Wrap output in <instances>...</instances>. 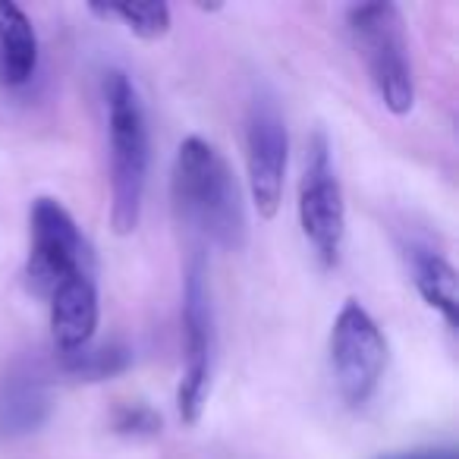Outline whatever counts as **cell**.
I'll return each instance as SVG.
<instances>
[{
    "label": "cell",
    "mask_w": 459,
    "mask_h": 459,
    "mask_svg": "<svg viewBox=\"0 0 459 459\" xmlns=\"http://www.w3.org/2000/svg\"><path fill=\"white\" fill-rule=\"evenodd\" d=\"M91 13L101 20H120L135 39L160 41L170 32V7L167 4H91Z\"/></svg>",
    "instance_id": "cell-13"
},
{
    "label": "cell",
    "mask_w": 459,
    "mask_h": 459,
    "mask_svg": "<svg viewBox=\"0 0 459 459\" xmlns=\"http://www.w3.org/2000/svg\"><path fill=\"white\" fill-rule=\"evenodd\" d=\"M29 287L41 299L64 290L98 283V268L91 246L73 214L57 198H35L29 214Z\"/></svg>",
    "instance_id": "cell-4"
},
{
    "label": "cell",
    "mask_w": 459,
    "mask_h": 459,
    "mask_svg": "<svg viewBox=\"0 0 459 459\" xmlns=\"http://www.w3.org/2000/svg\"><path fill=\"white\" fill-rule=\"evenodd\" d=\"M406 262H409V271H412V283H415V290H419V296L444 318V325L450 327V331H456V325H459L456 268L446 262V255H440V252L431 249L428 243H409Z\"/></svg>",
    "instance_id": "cell-11"
},
{
    "label": "cell",
    "mask_w": 459,
    "mask_h": 459,
    "mask_svg": "<svg viewBox=\"0 0 459 459\" xmlns=\"http://www.w3.org/2000/svg\"><path fill=\"white\" fill-rule=\"evenodd\" d=\"M133 365V350L120 343H89L76 352H57V368L76 381H110Z\"/></svg>",
    "instance_id": "cell-12"
},
{
    "label": "cell",
    "mask_w": 459,
    "mask_h": 459,
    "mask_svg": "<svg viewBox=\"0 0 459 459\" xmlns=\"http://www.w3.org/2000/svg\"><path fill=\"white\" fill-rule=\"evenodd\" d=\"M39 73V32L29 13L13 4L0 0V85L22 89Z\"/></svg>",
    "instance_id": "cell-10"
},
{
    "label": "cell",
    "mask_w": 459,
    "mask_h": 459,
    "mask_svg": "<svg viewBox=\"0 0 459 459\" xmlns=\"http://www.w3.org/2000/svg\"><path fill=\"white\" fill-rule=\"evenodd\" d=\"M299 227L321 268H337L346 239V202L325 129H315L308 139L306 170L299 179Z\"/></svg>",
    "instance_id": "cell-6"
},
{
    "label": "cell",
    "mask_w": 459,
    "mask_h": 459,
    "mask_svg": "<svg viewBox=\"0 0 459 459\" xmlns=\"http://www.w3.org/2000/svg\"><path fill=\"white\" fill-rule=\"evenodd\" d=\"M164 421H160L158 409H152L148 403H120L110 412V431L129 440H152L160 434Z\"/></svg>",
    "instance_id": "cell-14"
},
{
    "label": "cell",
    "mask_w": 459,
    "mask_h": 459,
    "mask_svg": "<svg viewBox=\"0 0 459 459\" xmlns=\"http://www.w3.org/2000/svg\"><path fill=\"white\" fill-rule=\"evenodd\" d=\"M104 114L110 148V227L117 237H129L142 221L152 145L145 108L123 70L104 73Z\"/></svg>",
    "instance_id": "cell-2"
},
{
    "label": "cell",
    "mask_w": 459,
    "mask_h": 459,
    "mask_svg": "<svg viewBox=\"0 0 459 459\" xmlns=\"http://www.w3.org/2000/svg\"><path fill=\"white\" fill-rule=\"evenodd\" d=\"M173 204L179 221L204 243L239 252L249 237L237 173L211 142L189 135L173 160Z\"/></svg>",
    "instance_id": "cell-1"
},
{
    "label": "cell",
    "mask_w": 459,
    "mask_h": 459,
    "mask_svg": "<svg viewBox=\"0 0 459 459\" xmlns=\"http://www.w3.org/2000/svg\"><path fill=\"white\" fill-rule=\"evenodd\" d=\"M331 368L343 403L365 406L387 371V337L356 299H346L331 327Z\"/></svg>",
    "instance_id": "cell-7"
},
{
    "label": "cell",
    "mask_w": 459,
    "mask_h": 459,
    "mask_svg": "<svg viewBox=\"0 0 459 459\" xmlns=\"http://www.w3.org/2000/svg\"><path fill=\"white\" fill-rule=\"evenodd\" d=\"M54 412L51 371L39 359H20L0 377V437L20 440L41 431Z\"/></svg>",
    "instance_id": "cell-9"
},
{
    "label": "cell",
    "mask_w": 459,
    "mask_h": 459,
    "mask_svg": "<svg viewBox=\"0 0 459 459\" xmlns=\"http://www.w3.org/2000/svg\"><path fill=\"white\" fill-rule=\"evenodd\" d=\"M375 459H456V446H412V450H394Z\"/></svg>",
    "instance_id": "cell-15"
},
{
    "label": "cell",
    "mask_w": 459,
    "mask_h": 459,
    "mask_svg": "<svg viewBox=\"0 0 459 459\" xmlns=\"http://www.w3.org/2000/svg\"><path fill=\"white\" fill-rule=\"evenodd\" d=\"M290 164V133L281 108L271 95H255L246 117V167L249 192L262 221H274L283 204V183Z\"/></svg>",
    "instance_id": "cell-8"
},
{
    "label": "cell",
    "mask_w": 459,
    "mask_h": 459,
    "mask_svg": "<svg viewBox=\"0 0 459 459\" xmlns=\"http://www.w3.org/2000/svg\"><path fill=\"white\" fill-rule=\"evenodd\" d=\"M217 327L214 302H211L208 264L202 255H192L183 287V377L177 390V409L183 425H198L211 394L214 375Z\"/></svg>",
    "instance_id": "cell-5"
},
{
    "label": "cell",
    "mask_w": 459,
    "mask_h": 459,
    "mask_svg": "<svg viewBox=\"0 0 459 459\" xmlns=\"http://www.w3.org/2000/svg\"><path fill=\"white\" fill-rule=\"evenodd\" d=\"M346 29L377 101L394 117H406L415 104V76L400 7L390 0L356 4L346 10Z\"/></svg>",
    "instance_id": "cell-3"
}]
</instances>
